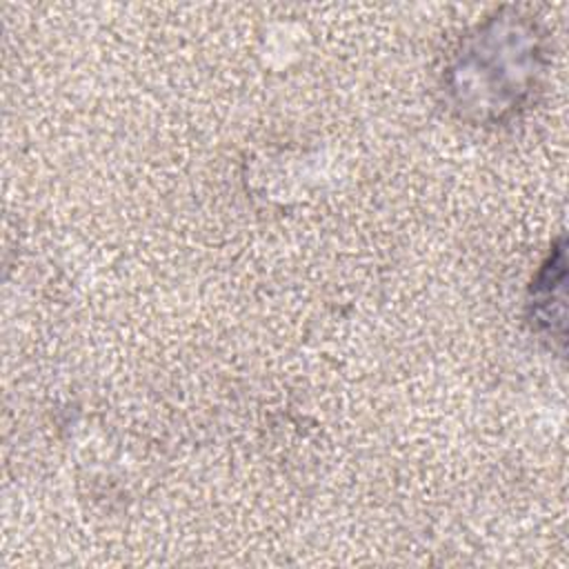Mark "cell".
<instances>
[{"mask_svg":"<svg viewBox=\"0 0 569 569\" xmlns=\"http://www.w3.org/2000/svg\"><path fill=\"white\" fill-rule=\"evenodd\" d=\"M547 69L540 24L520 11L496 13L460 44L447 69V96L471 122L496 124L522 111Z\"/></svg>","mask_w":569,"mask_h":569,"instance_id":"obj_1","label":"cell"},{"mask_svg":"<svg viewBox=\"0 0 569 569\" xmlns=\"http://www.w3.org/2000/svg\"><path fill=\"white\" fill-rule=\"evenodd\" d=\"M565 242L560 240L542 262L529 289V322L551 342L565 345Z\"/></svg>","mask_w":569,"mask_h":569,"instance_id":"obj_2","label":"cell"}]
</instances>
